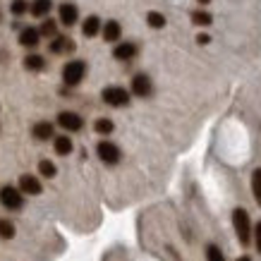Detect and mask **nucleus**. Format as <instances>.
<instances>
[{"mask_svg": "<svg viewBox=\"0 0 261 261\" xmlns=\"http://www.w3.org/2000/svg\"><path fill=\"white\" fill-rule=\"evenodd\" d=\"M56 32H58V24L53 22V19H46V22L41 24V29H39L41 36H56Z\"/></svg>", "mask_w": 261, "mask_h": 261, "instance_id": "26", "label": "nucleus"}, {"mask_svg": "<svg viewBox=\"0 0 261 261\" xmlns=\"http://www.w3.org/2000/svg\"><path fill=\"white\" fill-rule=\"evenodd\" d=\"M232 225H235V235H238L240 245H249L252 242V221L245 208H235L232 211Z\"/></svg>", "mask_w": 261, "mask_h": 261, "instance_id": "1", "label": "nucleus"}, {"mask_svg": "<svg viewBox=\"0 0 261 261\" xmlns=\"http://www.w3.org/2000/svg\"><path fill=\"white\" fill-rule=\"evenodd\" d=\"M120 36H122V27H120V22L111 19V22L103 24V39L108 41V43H115V41H120Z\"/></svg>", "mask_w": 261, "mask_h": 261, "instance_id": "11", "label": "nucleus"}, {"mask_svg": "<svg viewBox=\"0 0 261 261\" xmlns=\"http://www.w3.org/2000/svg\"><path fill=\"white\" fill-rule=\"evenodd\" d=\"M254 245H256V252L261 254V221L256 223V228H254Z\"/></svg>", "mask_w": 261, "mask_h": 261, "instance_id": "28", "label": "nucleus"}, {"mask_svg": "<svg viewBox=\"0 0 261 261\" xmlns=\"http://www.w3.org/2000/svg\"><path fill=\"white\" fill-rule=\"evenodd\" d=\"M96 153H98V159L103 161V163H108V166H115L120 161V149L115 146L113 142H98V146H96Z\"/></svg>", "mask_w": 261, "mask_h": 261, "instance_id": "5", "label": "nucleus"}, {"mask_svg": "<svg viewBox=\"0 0 261 261\" xmlns=\"http://www.w3.org/2000/svg\"><path fill=\"white\" fill-rule=\"evenodd\" d=\"M94 129L98 135H111L113 129H115V125H113V120H108V118H98L94 122Z\"/></svg>", "mask_w": 261, "mask_h": 261, "instance_id": "21", "label": "nucleus"}, {"mask_svg": "<svg viewBox=\"0 0 261 261\" xmlns=\"http://www.w3.org/2000/svg\"><path fill=\"white\" fill-rule=\"evenodd\" d=\"M39 173L43 175V177H56L58 168H56V163H50V161H41V163H39Z\"/></svg>", "mask_w": 261, "mask_h": 261, "instance_id": "24", "label": "nucleus"}, {"mask_svg": "<svg viewBox=\"0 0 261 261\" xmlns=\"http://www.w3.org/2000/svg\"><path fill=\"white\" fill-rule=\"evenodd\" d=\"M58 125L63 127V129H67V132H80L82 127H84V120H82L77 113L63 111L60 115H58Z\"/></svg>", "mask_w": 261, "mask_h": 261, "instance_id": "6", "label": "nucleus"}, {"mask_svg": "<svg viewBox=\"0 0 261 261\" xmlns=\"http://www.w3.org/2000/svg\"><path fill=\"white\" fill-rule=\"evenodd\" d=\"M34 139H39V142H46V139H50L53 137V125L50 122H36L32 129Z\"/></svg>", "mask_w": 261, "mask_h": 261, "instance_id": "14", "label": "nucleus"}, {"mask_svg": "<svg viewBox=\"0 0 261 261\" xmlns=\"http://www.w3.org/2000/svg\"><path fill=\"white\" fill-rule=\"evenodd\" d=\"M74 50V43H72V39H67V36H56V39L50 41V53H56V56H60V53H72Z\"/></svg>", "mask_w": 261, "mask_h": 261, "instance_id": "12", "label": "nucleus"}, {"mask_svg": "<svg viewBox=\"0 0 261 261\" xmlns=\"http://www.w3.org/2000/svg\"><path fill=\"white\" fill-rule=\"evenodd\" d=\"M98 29H101V19H98L96 15L87 17V22L82 24V34H84V36H89V39H91V36H96V34H98Z\"/></svg>", "mask_w": 261, "mask_h": 261, "instance_id": "15", "label": "nucleus"}, {"mask_svg": "<svg viewBox=\"0 0 261 261\" xmlns=\"http://www.w3.org/2000/svg\"><path fill=\"white\" fill-rule=\"evenodd\" d=\"M53 149H56L58 156H67V153H72V139L70 137H56Z\"/></svg>", "mask_w": 261, "mask_h": 261, "instance_id": "16", "label": "nucleus"}, {"mask_svg": "<svg viewBox=\"0 0 261 261\" xmlns=\"http://www.w3.org/2000/svg\"><path fill=\"white\" fill-rule=\"evenodd\" d=\"M39 41H41V34H39V29H34V27H27V29H22V34H19V43L27 48L39 46Z\"/></svg>", "mask_w": 261, "mask_h": 261, "instance_id": "13", "label": "nucleus"}, {"mask_svg": "<svg viewBox=\"0 0 261 261\" xmlns=\"http://www.w3.org/2000/svg\"><path fill=\"white\" fill-rule=\"evenodd\" d=\"M135 56H137V43H132V41H122V43L113 48V58L115 60H132Z\"/></svg>", "mask_w": 261, "mask_h": 261, "instance_id": "10", "label": "nucleus"}, {"mask_svg": "<svg viewBox=\"0 0 261 261\" xmlns=\"http://www.w3.org/2000/svg\"><path fill=\"white\" fill-rule=\"evenodd\" d=\"M153 91V84L146 74H135V80H132V94L144 98V96H149Z\"/></svg>", "mask_w": 261, "mask_h": 261, "instance_id": "9", "label": "nucleus"}, {"mask_svg": "<svg viewBox=\"0 0 261 261\" xmlns=\"http://www.w3.org/2000/svg\"><path fill=\"white\" fill-rule=\"evenodd\" d=\"M146 22H149L151 29H163V27H166V17L161 15V12H149V15H146Z\"/></svg>", "mask_w": 261, "mask_h": 261, "instance_id": "22", "label": "nucleus"}, {"mask_svg": "<svg viewBox=\"0 0 261 261\" xmlns=\"http://www.w3.org/2000/svg\"><path fill=\"white\" fill-rule=\"evenodd\" d=\"M0 204L5 206V208H10V211H17V208H22V204H24L22 192L17 190V187H10V185L0 187Z\"/></svg>", "mask_w": 261, "mask_h": 261, "instance_id": "3", "label": "nucleus"}, {"mask_svg": "<svg viewBox=\"0 0 261 261\" xmlns=\"http://www.w3.org/2000/svg\"><path fill=\"white\" fill-rule=\"evenodd\" d=\"M208 41H211V39H208L206 34H199V36H197V43H199V46H206Z\"/></svg>", "mask_w": 261, "mask_h": 261, "instance_id": "29", "label": "nucleus"}, {"mask_svg": "<svg viewBox=\"0 0 261 261\" xmlns=\"http://www.w3.org/2000/svg\"><path fill=\"white\" fill-rule=\"evenodd\" d=\"M10 10H12V15H24L27 10H29V3L27 0H12V5H10Z\"/></svg>", "mask_w": 261, "mask_h": 261, "instance_id": "27", "label": "nucleus"}, {"mask_svg": "<svg viewBox=\"0 0 261 261\" xmlns=\"http://www.w3.org/2000/svg\"><path fill=\"white\" fill-rule=\"evenodd\" d=\"M0 238L3 240H12L15 238V225L5 218H0Z\"/></svg>", "mask_w": 261, "mask_h": 261, "instance_id": "23", "label": "nucleus"}, {"mask_svg": "<svg viewBox=\"0 0 261 261\" xmlns=\"http://www.w3.org/2000/svg\"><path fill=\"white\" fill-rule=\"evenodd\" d=\"M199 5H208V3H211V0H197Z\"/></svg>", "mask_w": 261, "mask_h": 261, "instance_id": "30", "label": "nucleus"}, {"mask_svg": "<svg viewBox=\"0 0 261 261\" xmlns=\"http://www.w3.org/2000/svg\"><path fill=\"white\" fill-rule=\"evenodd\" d=\"M84 72H87V65L82 63V60H70L63 67V82L67 87H77L84 80Z\"/></svg>", "mask_w": 261, "mask_h": 261, "instance_id": "2", "label": "nucleus"}, {"mask_svg": "<svg viewBox=\"0 0 261 261\" xmlns=\"http://www.w3.org/2000/svg\"><path fill=\"white\" fill-rule=\"evenodd\" d=\"M252 194L256 199V204L261 206V168H256L252 173Z\"/></svg>", "mask_w": 261, "mask_h": 261, "instance_id": "20", "label": "nucleus"}, {"mask_svg": "<svg viewBox=\"0 0 261 261\" xmlns=\"http://www.w3.org/2000/svg\"><path fill=\"white\" fill-rule=\"evenodd\" d=\"M206 261H225V256H223V252H221V247H216V245L206 247Z\"/></svg>", "mask_w": 261, "mask_h": 261, "instance_id": "25", "label": "nucleus"}, {"mask_svg": "<svg viewBox=\"0 0 261 261\" xmlns=\"http://www.w3.org/2000/svg\"><path fill=\"white\" fill-rule=\"evenodd\" d=\"M58 15H60V22L65 27H72V24H77V19H80V10H77L74 3H63L60 10H58Z\"/></svg>", "mask_w": 261, "mask_h": 261, "instance_id": "7", "label": "nucleus"}, {"mask_svg": "<svg viewBox=\"0 0 261 261\" xmlns=\"http://www.w3.org/2000/svg\"><path fill=\"white\" fill-rule=\"evenodd\" d=\"M238 261H252V259H249V256H240Z\"/></svg>", "mask_w": 261, "mask_h": 261, "instance_id": "31", "label": "nucleus"}, {"mask_svg": "<svg viewBox=\"0 0 261 261\" xmlns=\"http://www.w3.org/2000/svg\"><path fill=\"white\" fill-rule=\"evenodd\" d=\"M41 180L39 177H34V175H22L19 177V192L22 194H32V197H36V194H41Z\"/></svg>", "mask_w": 261, "mask_h": 261, "instance_id": "8", "label": "nucleus"}, {"mask_svg": "<svg viewBox=\"0 0 261 261\" xmlns=\"http://www.w3.org/2000/svg\"><path fill=\"white\" fill-rule=\"evenodd\" d=\"M190 19L197 24V27H208V24L214 22V17L208 15V12H204V10H194L190 15Z\"/></svg>", "mask_w": 261, "mask_h": 261, "instance_id": "19", "label": "nucleus"}, {"mask_svg": "<svg viewBox=\"0 0 261 261\" xmlns=\"http://www.w3.org/2000/svg\"><path fill=\"white\" fill-rule=\"evenodd\" d=\"M24 67H27V70H32V72H39V70L46 67V60H43L41 56H36V53H32V56L24 58Z\"/></svg>", "mask_w": 261, "mask_h": 261, "instance_id": "18", "label": "nucleus"}, {"mask_svg": "<svg viewBox=\"0 0 261 261\" xmlns=\"http://www.w3.org/2000/svg\"><path fill=\"white\" fill-rule=\"evenodd\" d=\"M103 101L113 106V108H122L129 103V91H125L122 87H106L103 89Z\"/></svg>", "mask_w": 261, "mask_h": 261, "instance_id": "4", "label": "nucleus"}, {"mask_svg": "<svg viewBox=\"0 0 261 261\" xmlns=\"http://www.w3.org/2000/svg\"><path fill=\"white\" fill-rule=\"evenodd\" d=\"M50 0H34L32 5H29V10H32V15L34 17H46L48 12H50Z\"/></svg>", "mask_w": 261, "mask_h": 261, "instance_id": "17", "label": "nucleus"}]
</instances>
